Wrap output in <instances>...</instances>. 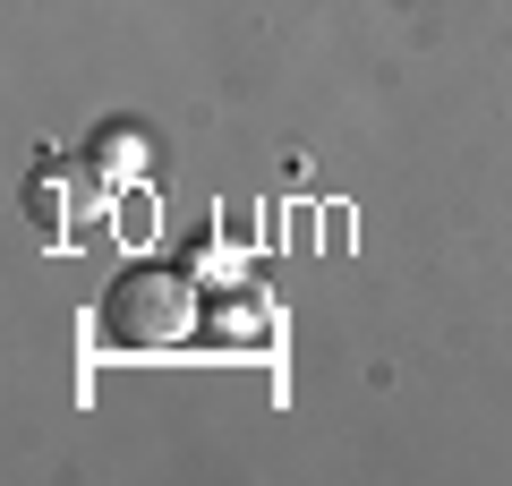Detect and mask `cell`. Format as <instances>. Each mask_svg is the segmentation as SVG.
Returning <instances> with one entry per match:
<instances>
[{
  "mask_svg": "<svg viewBox=\"0 0 512 486\" xmlns=\"http://www.w3.org/2000/svg\"><path fill=\"white\" fill-rule=\"evenodd\" d=\"M103 333H111V342H128V350L180 342V333H188V290H180V273H128V282L111 290V307H103Z\"/></svg>",
  "mask_w": 512,
  "mask_h": 486,
  "instance_id": "obj_1",
  "label": "cell"
}]
</instances>
